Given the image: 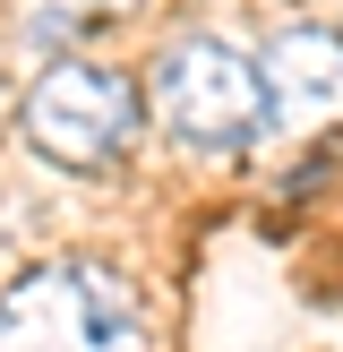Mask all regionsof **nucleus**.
I'll return each instance as SVG.
<instances>
[{
	"label": "nucleus",
	"instance_id": "f257e3e1",
	"mask_svg": "<svg viewBox=\"0 0 343 352\" xmlns=\"http://www.w3.org/2000/svg\"><path fill=\"white\" fill-rule=\"evenodd\" d=\"M146 103L180 146L198 155H232L266 129V78H257V52H240L232 34H180V43L154 52L146 69Z\"/></svg>",
	"mask_w": 343,
	"mask_h": 352
},
{
	"label": "nucleus",
	"instance_id": "7ed1b4c3",
	"mask_svg": "<svg viewBox=\"0 0 343 352\" xmlns=\"http://www.w3.org/2000/svg\"><path fill=\"white\" fill-rule=\"evenodd\" d=\"M137 120H146V103H137L129 69H103V60H51L17 103L26 146L60 172H112L129 155Z\"/></svg>",
	"mask_w": 343,
	"mask_h": 352
},
{
	"label": "nucleus",
	"instance_id": "f03ea898",
	"mask_svg": "<svg viewBox=\"0 0 343 352\" xmlns=\"http://www.w3.org/2000/svg\"><path fill=\"white\" fill-rule=\"evenodd\" d=\"M0 352H146V318L112 267L69 258L0 292Z\"/></svg>",
	"mask_w": 343,
	"mask_h": 352
},
{
	"label": "nucleus",
	"instance_id": "20e7f679",
	"mask_svg": "<svg viewBox=\"0 0 343 352\" xmlns=\"http://www.w3.org/2000/svg\"><path fill=\"white\" fill-rule=\"evenodd\" d=\"M266 78V129H335L343 120V34L283 26L257 60Z\"/></svg>",
	"mask_w": 343,
	"mask_h": 352
}]
</instances>
